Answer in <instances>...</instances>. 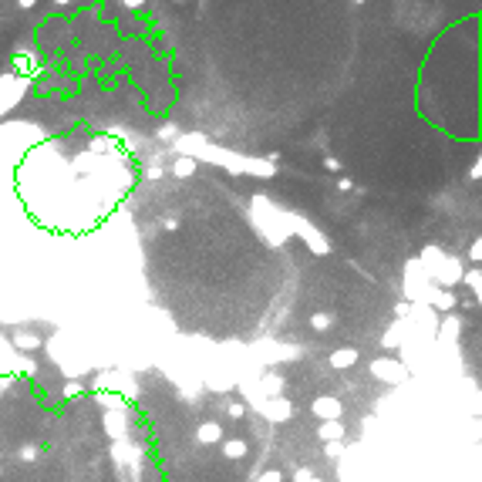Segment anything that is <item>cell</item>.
<instances>
[{
    "mask_svg": "<svg viewBox=\"0 0 482 482\" xmlns=\"http://www.w3.org/2000/svg\"><path fill=\"white\" fill-rule=\"evenodd\" d=\"M307 482H324V479H317V476H310V479Z\"/></svg>",
    "mask_w": 482,
    "mask_h": 482,
    "instance_id": "83f0119b",
    "label": "cell"
},
{
    "mask_svg": "<svg viewBox=\"0 0 482 482\" xmlns=\"http://www.w3.org/2000/svg\"><path fill=\"white\" fill-rule=\"evenodd\" d=\"M314 415L324 422H334V418H341V402L334 395H321V398H314Z\"/></svg>",
    "mask_w": 482,
    "mask_h": 482,
    "instance_id": "3957f363",
    "label": "cell"
},
{
    "mask_svg": "<svg viewBox=\"0 0 482 482\" xmlns=\"http://www.w3.org/2000/svg\"><path fill=\"white\" fill-rule=\"evenodd\" d=\"M371 374H374V378H381V381L398 385V381L405 378V367H402V361H395V358H378V361L371 365Z\"/></svg>",
    "mask_w": 482,
    "mask_h": 482,
    "instance_id": "7a4b0ae2",
    "label": "cell"
},
{
    "mask_svg": "<svg viewBox=\"0 0 482 482\" xmlns=\"http://www.w3.org/2000/svg\"><path fill=\"white\" fill-rule=\"evenodd\" d=\"M425 300L432 304L435 310H452L455 307V293L452 290H439V287H428V293H425Z\"/></svg>",
    "mask_w": 482,
    "mask_h": 482,
    "instance_id": "5b68a950",
    "label": "cell"
},
{
    "mask_svg": "<svg viewBox=\"0 0 482 482\" xmlns=\"http://www.w3.org/2000/svg\"><path fill=\"white\" fill-rule=\"evenodd\" d=\"M358 365V347H337L334 354H330V367L334 371H347V367Z\"/></svg>",
    "mask_w": 482,
    "mask_h": 482,
    "instance_id": "52a82bcc",
    "label": "cell"
},
{
    "mask_svg": "<svg viewBox=\"0 0 482 482\" xmlns=\"http://www.w3.org/2000/svg\"><path fill=\"white\" fill-rule=\"evenodd\" d=\"M223 455H226V459H243V455H247V442H243V439H230V442L223 445Z\"/></svg>",
    "mask_w": 482,
    "mask_h": 482,
    "instance_id": "4fadbf2b",
    "label": "cell"
},
{
    "mask_svg": "<svg viewBox=\"0 0 482 482\" xmlns=\"http://www.w3.org/2000/svg\"><path fill=\"white\" fill-rule=\"evenodd\" d=\"M479 256H482V243L476 240V243H472V256H469V260H472V263H479Z\"/></svg>",
    "mask_w": 482,
    "mask_h": 482,
    "instance_id": "603a6c76",
    "label": "cell"
},
{
    "mask_svg": "<svg viewBox=\"0 0 482 482\" xmlns=\"http://www.w3.org/2000/svg\"><path fill=\"white\" fill-rule=\"evenodd\" d=\"M230 415L233 418H243V405H230Z\"/></svg>",
    "mask_w": 482,
    "mask_h": 482,
    "instance_id": "d4e9b609",
    "label": "cell"
},
{
    "mask_svg": "<svg viewBox=\"0 0 482 482\" xmlns=\"http://www.w3.org/2000/svg\"><path fill=\"white\" fill-rule=\"evenodd\" d=\"M81 391H85V388H81V381H68V385H64V398H78Z\"/></svg>",
    "mask_w": 482,
    "mask_h": 482,
    "instance_id": "ac0fdd59",
    "label": "cell"
},
{
    "mask_svg": "<svg viewBox=\"0 0 482 482\" xmlns=\"http://www.w3.org/2000/svg\"><path fill=\"white\" fill-rule=\"evenodd\" d=\"M196 173V159H186V155H179L173 162V175L175 179H189Z\"/></svg>",
    "mask_w": 482,
    "mask_h": 482,
    "instance_id": "8fae6325",
    "label": "cell"
},
{
    "mask_svg": "<svg viewBox=\"0 0 482 482\" xmlns=\"http://www.w3.org/2000/svg\"><path fill=\"white\" fill-rule=\"evenodd\" d=\"M196 442H199V445L223 442V425H219V422H203L199 428H196Z\"/></svg>",
    "mask_w": 482,
    "mask_h": 482,
    "instance_id": "8992f818",
    "label": "cell"
},
{
    "mask_svg": "<svg viewBox=\"0 0 482 482\" xmlns=\"http://www.w3.org/2000/svg\"><path fill=\"white\" fill-rule=\"evenodd\" d=\"M324 166H328L330 173H341V159H334V155H328V159H324Z\"/></svg>",
    "mask_w": 482,
    "mask_h": 482,
    "instance_id": "44dd1931",
    "label": "cell"
},
{
    "mask_svg": "<svg viewBox=\"0 0 482 482\" xmlns=\"http://www.w3.org/2000/svg\"><path fill=\"white\" fill-rule=\"evenodd\" d=\"M330 324H334V314H328V310H317V314L310 317V328L314 330H328Z\"/></svg>",
    "mask_w": 482,
    "mask_h": 482,
    "instance_id": "5bb4252c",
    "label": "cell"
},
{
    "mask_svg": "<svg viewBox=\"0 0 482 482\" xmlns=\"http://www.w3.org/2000/svg\"><path fill=\"white\" fill-rule=\"evenodd\" d=\"M260 482H280V472H267V476H263Z\"/></svg>",
    "mask_w": 482,
    "mask_h": 482,
    "instance_id": "4316f807",
    "label": "cell"
},
{
    "mask_svg": "<svg viewBox=\"0 0 482 482\" xmlns=\"http://www.w3.org/2000/svg\"><path fill=\"white\" fill-rule=\"evenodd\" d=\"M145 175H149V179H162V169H159V166H152V169H149Z\"/></svg>",
    "mask_w": 482,
    "mask_h": 482,
    "instance_id": "484cf974",
    "label": "cell"
},
{
    "mask_svg": "<svg viewBox=\"0 0 482 482\" xmlns=\"http://www.w3.org/2000/svg\"><path fill=\"white\" fill-rule=\"evenodd\" d=\"M159 136H162V138H179V129H175V125H162V129H159Z\"/></svg>",
    "mask_w": 482,
    "mask_h": 482,
    "instance_id": "d6986e66",
    "label": "cell"
},
{
    "mask_svg": "<svg viewBox=\"0 0 482 482\" xmlns=\"http://www.w3.org/2000/svg\"><path fill=\"white\" fill-rule=\"evenodd\" d=\"M210 142H206V136H199V132H193V136H182L175 138V152H182L186 159H196V155L203 152Z\"/></svg>",
    "mask_w": 482,
    "mask_h": 482,
    "instance_id": "277c9868",
    "label": "cell"
},
{
    "mask_svg": "<svg viewBox=\"0 0 482 482\" xmlns=\"http://www.w3.org/2000/svg\"><path fill=\"white\" fill-rule=\"evenodd\" d=\"M465 284H469V290L479 297V290H482V273L479 270H472V273H465Z\"/></svg>",
    "mask_w": 482,
    "mask_h": 482,
    "instance_id": "2e32d148",
    "label": "cell"
},
{
    "mask_svg": "<svg viewBox=\"0 0 482 482\" xmlns=\"http://www.w3.org/2000/svg\"><path fill=\"white\" fill-rule=\"evenodd\" d=\"M341 452H344V445H341V442H328V445H324V455H328V459H337Z\"/></svg>",
    "mask_w": 482,
    "mask_h": 482,
    "instance_id": "e0dca14e",
    "label": "cell"
},
{
    "mask_svg": "<svg viewBox=\"0 0 482 482\" xmlns=\"http://www.w3.org/2000/svg\"><path fill=\"white\" fill-rule=\"evenodd\" d=\"M310 476H314L310 469H297V472H293V482H307Z\"/></svg>",
    "mask_w": 482,
    "mask_h": 482,
    "instance_id": "7402d4cb",
    "label": "cell"
},
{
    "mask_svg": "<svg viewBox=\"0 0 482 482\" xmlns=\"http://www.w3.org/2000/svg\"><path fill=\"white\" fill-rule=\"evenodd\" d=\"M38 452L41 448H34V445H24V448H20V459H38Z\"/></svg>",
    "mask_w": 482,
    "mask_h": 482,
    "instance_id": "ffe728a7",
    "label": "cell"
},
{
    "mask_svg": "<svg viewBox=\"0 0 482 482\" xmlns=\"http://www.w3.org/2000/svg\"><path fill=\"white\" fill-rule=\"evenodd\" d=\"M14 344H17L20 351H34V347H41V337L34 330H17V334H14Z\"/></svg>",
    "mask_w": 482,
    "mask_h": 482,
    "instance_id": "7c38bea8",
    "label": "cell"
},
{
    "mask_svg": "<svg viewBox=\"0 0 482 482\" xmlns=\"http://www.w3.org/2000/svg\"><path fill=\"white\" fill-rule=\"evenodd\" d=\"M243 173H256L260 179H270L273 166L267 162V159H247V162H243Z\"/></svg>",
    "mask_w": 482,
    "mask_h": 482,
    "instance_id": "30bf717a",
    "label": "cell"
},
{
    "mask_svg": "<svg viewBox=\"0 0 482 482\" xmlns=\"http://www.w3.org/2000/svg\"><path fill=\"white\" fill-rule=\"evenodd\" d=\"M256 408L263 411L267 422H290V415H293V405L287 398H263V402H256Z\"/></svg>",
    "mask_w": 482,
    "mask_h": 482,
    "instance_id": "6da1fadb",
    "label": "cell"
},
{
    "mask_svg": "<svg viewBox=\"0 0 482 482\" xmlns=\"http://www.w3.org/2000/svg\"><path fill=\"white\" fill-rule=\"evenodd\" d=\"M381 344H385V347H398V344H402V324H395L391 330H385Z\"/></svg>",
    "mask_w": 482,
    "mask_h": 482,
    "instance_id": "9a60e30c",
    "label": "cell"
},
{
    "mask_svg": "<svg viewBox=\"0 0 482 482\" xmlns=\"http://www.w3.org/2000/svg\"><path fill=\"white\" fill-rule=\"evenodd\" d=\"M321 439H324V442H341V439H344V422H341V418L321 422Z\"/></svg>",
    "mask_w": 482,
    "mask_h": 482,
    "instance_id": "9c48e42d",
    "label": "cell"
},
{
    "mask_svg": "<svg viewBox=\"0 0 482 482\" xmlns=\"http://www.w3.org/2000/svg\"><path fill=\"white\" fill-rule=\"evenodd\" d=\"M445 334H459V317H452V321L445 324Z\"/></svg>",
    "mask_w": 482,
    "mask_h": 482,
    "instance_id": "cb8c5ba5",
    "label": "cell"
},
{
    "mask_svg": "<svg viewBox=\"0 0 482 482\" xmlns=\"http://www.w3.org/2000/svg\"><path fill=\"white\" fill-rule=\"evenodd\" d=\"M284 378L280 374H263V381H260V391H263V398H284Z\"/></svg>",
    "mask_w": 482,
    "mask_h": 482,
    "instance_id": "ba28073f",
    "label": "cell"
}]
</instances>
